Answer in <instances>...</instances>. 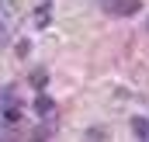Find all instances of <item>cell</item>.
Masks as SVG:
<instances>
[{
  "instance_id": "6da1fadb",
  "label": "cell",
  "mask_w": 149,
  "mask_h": 142,
  "mask_svg": "<svg viewBox=\"0 0 149 142\" xmlns=\"http://www.w3.org/2000/svg\"><path fill=\"white\" fill-rule=\"evenodd\" d=\"M104 10L114 17H128V14H139V0H104Z\"/></svg>"
},
{
  "instance_id": "7a4b0ae2",
  "label": "cell",
  "mask_w": 149,
  "mask_h": 142,
  "mask_svg": "<svg viewBox=\"0 0 149 142\" xmlns=\"http://www.w3.org/2000/svg\"><path fill=\"white\" fill-rule=\"evenodd\" d=\"M35 114L38 118H52V114H56V101H52L49 94H38L35 97Z\"/></svg>"
},
{
  "instance_id": "3957f363",
  "label": "cell",
  "mask_w": 149,
  "mask_h": 142,
  "mask_svg": "<svg viewBox=\"0 0 149 142\" xmlns=\"http://www.w3.org/2000/svg\"><path fill=\"white\" fill-rule=\"evenodd\" d=\"M49 21H52V3H49V0H42V3L35 7V24H38V28H45Z\"/></svg>"
},
{
  "instance_id": "277c9868",
  "label": "cell",
  "mask_w": 149,
  "mask_h": 142,
  "mask_svg": "<svg viewBox=\"0 0 149 142\" xmlns=\"http://www.w3.org/2000/svg\"><path fill=\"white\" fill-rule=\"evenodd\" d=\"M132 135L142 139V142H149V121L146 118H132Z\"/></svg>"
},
{
  "instance_id": "5b68a950",
  "label": "cell",
  "mask_w": 149,
  "mask_h": 142,
  "mask_svg": "<svg viewBox=\"0 0 149 142\" xmlns=\"http://www.w3.org/2000/svg\"><path fill=\"white\" fill-rule=\"evenodd\" d=\"M0 118H3V125H21V107H17V104L3 107V111H0Z\"/></svg>"
},
{
  "instance_id": "8992f818",
  "label": "cell",
  "mask_w": 149,
  "mask_h": 142,
  "mask_svg": "<svg viewBox=\"0 0 149 142\" xmlns=\"http://www.w3.org/2000/svg\"><path fill=\"white\" fill-rule=\"evenodd\" d=\"M10 104H17V97H14V90L7 87V90H0V111H3V107H10Z\"/></svg>"
},
{
  "instance_id": "52a82bcc",
  "label": "cell",
  "mask_w": 149,
  "mask_h": 142,
  "mask_svg": "<svg viewBox=\"0 0 149 142\" xmlns=\"http://www.w3.org/2000/svg\"><path fill=\"white\" fill-rule=\"evenodd\" d=\"M31 135H35V139H52V135H56V128H49V125H38Z\"/></svg>"
},
{
  "instance_id": "ba28073f",
  "label": "cell",
  "mask_w": 149,
  "mask_h": 142,
  "mask_svg": "<svg viewBox=\"0 0 149 142\" xmlns=\"http://www.w3.org/2000/svg\"><path fill=\"white\" fill-rule=\"evenodd\" d=\"M83 135H87V139H94V142H101V139H108V132H104V128H87V132H83Z\"/></svg>"
},
{
  "instance_id": "9c48e42d",
  "label": "cell",
  "mask_w": 149,
  "mask_h": 142,
  "mask_svg": "<svg viewBox=\"0 0 149 142\" xmlns=\"http://www.w3.org/2000/svg\"><path fill=\"white\" fill-rule=\"evenodd\" d=\"M31 83H35V87H45V83H49V73H45V70L31 73Z\"/></svg>"
},
{
  "instance_id": "30bf717a",
  "label": "cell",
  "mask_w": 149,
  "mask_h": 142,
  "mask_svg": "<svg viewBox=\"0 0 149 142\" xmlns=\"http://www.w3.org/2000/svg\"><path fill=\"white\" fill-rule=\"evenodd\" d=\"M7 38H10V31H7V24H0V49L7 45Z\"/></svg>"
},
{
  "instance_id": "8fae6325",
  "label": "cell",
  "mask_w": 149,
  "mask_h": 142,
  "mask_svg": "<svg viewBox=\"0 0 149 142\" xmlns=\"http://www.w3.org/2000/svg\"><path fill=\"white\" fill-rule=\"evenodd\" d=\"M146 28H149V17H146Z\"/></svg>"
},
{
  "instance_id": "7c38bea8",
  "label": "cell",
  "mask_w": 149,
  "mask_h": 142,
  "mask_svg": "<svg viewBox=\"0 0 149 142\" xmlns=\"http://www.w3.org/2000/svg\"><path fill=\"white\" fill-rule=\"evenodd\" d=\"M0 125H3V118H0Z\"/></svg>"
}]
</instances>
